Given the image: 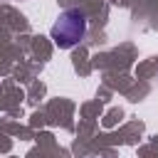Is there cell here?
<instances>
[{
  "instance_id": "1",
  "label": "cell",
  "mask_w": 158,
  "mask_h": 158,
  "mask_svg": "<svg viewBox=\"0 0 158 158\" xmlns=\"http://www.w3.org/2000/svg\"><path fill=\"white\" fill-rule=\"evenodd\" d=\"M86 35V15L77 7H69V10H62L59 17L54 20L52 30H49V37L54 40V44L59 49H72L77 47Z\"/></svg>"
}]
</instances>
